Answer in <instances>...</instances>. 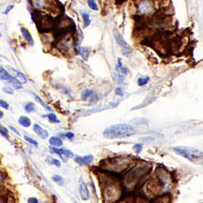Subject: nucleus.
Instances as JSON below:
<instances>
[{
    "label": "nucleus",
    "instance_id": "nucleus-1",
    "mask_svg": "<svg viewBox=\"0 0 203 203\" xmlns=\"http://www.w3.org/2000/svg\"><path fill=\"white\" fill-rule=\"evenodd\" d=\"M134 134V129L128 124L111 125L104 130L103 135L108 139H120L131 136Z\"/></svg>",
    "mask_w": 203,
    "mask_h": 203
},
{
    "label": "nucleus",
    "instance_id": "nucleus-2",
    "mask_svg": "<svg viewBox=\"0 0 203 203\" xmlns=\"http://www.w3.org/2000/svg\"><path fill=\"white\" fill-rule=\"evenodd\" d=\"M173 151L194 163H203V152L199 150L185 146H175L173 148Z\"/></svg>",
    "mask_w": 203,
    "mask_h": 203
},
{
    "label": "nucleus",
    "instance_id": "nucleus-3",
    "mask_svg": "<svg viewBox=\"0 0 203 203\" xmlns=\"http://www.w3.org/2000/svg\"><path fill=\"white\" fill-rule=\"evenodd\" d=\"M74 41L70 35H66L62 37L58 42V49L63 53L71 54L74 52Z\"/></svg>",
    "mask_w": 203,
    "mask_h": 203
},
{
    "label": "nucleus",
    "instance_id": "nucleus-4",
    "mask_svg": "<svg viewBox=\"0 0 203 203\" xmlns=\"http://www.w3.org/2000/svg\"><path fill=\"white\" fill-rule=\"evenodd\" d=\"M114 37L116 40L117 43L119 45V46H121L122 49V53L123 55H127L130 54L131 52V48L130 47L129 45L127 44V42L125 41L124 37L121 35V34L120 33L117 29H114Z\"/></svg>",
    "mask_w": 203,
    "mask_h": 203
},
{
    "label": "nucleus",
    "instance_id": "nucleus-5",
    "mask_svg": "<svg viewBox=\"0 0 203 203\" xmlns=\"http://www.w3.org/2000/svg\"><path fill=\"white\" fill-rule=\"evenodd\" d=\"M154 11V4L150 0L141 1L137 6V12L142 16H146L152 14Z\"/></svg>",
    "mask_w": 203,
    "mask_h": 203
},
{
    "label": "nucleus",
    "instance_id": "nucleus-6",
    "mask_svg": "<svg viewBox=\"0 0 203 203\" xmlns=\"http://www.w3.org/2000/svg\"><path fill=\"white\" fill-rule=\"evenodd\" d=\"M32 6L38 11H44L50 6L49 0H31Z\"/></svg>",
    "mask_w": 203,
    "mask_h": 203
},
{
    "label": "nucleus",
    "instance_id": "nucleus-7",
    "mask_svg": "<svg viewBox=\"0 0 203 203\" xmlns=\"http://www.w3.org/2000/svg\"><path fill=\"white\" fill-rule=\"evenodd\" d=\"M50 150H51L52 152H54V153L58 154L64 161H66L68 159H71V158L73 157V153L69 150L64 148L58 149L56 148L53 147H50Z\"/></svg>",
    "mask_w": 203,
    "mask_h": 203
},
{
    "label": "nucleus",
    "instance_id": "nucleus-8",
    "mask_svg": "<svg viewBox=\"0 0 203 203\" xmlns=\"http://www.w3.org/2000/svg\"><path fill=\"white\" fill-rule=\"evenodd\" d=\"M93 160H94V156H93V155L92 154L87 155V156H85L83 157H77L75 158V162L81 165H86L91 163L93 161Z\"/></svg>",
    "mask_w": 203,
    "mask_h": 203
},
{
    "label": "nucleus",
    "instance_id": "nucleus-9",
    "mask_svg": "<svg viewBox=\"0 0 203 203\" xmlns=\"http://www.w3.org/2000/svg\"><path fill=\"white\" fill-rule=\"evenodd\" d=\"M33 130L36 133V134L39 135L41 138L43 139H46L47 137L49 136V134L46 129H44L39 126V125L35 124L33 126Z\"/></svg>",
    "mask_w": 203,
    "mask_h": 203
},
{
    "label": "nucleus",
    "instance_id": "nucleus-10",
    "mask_svg": "<svg viewBox=\"0 0 203 203\" xmlns=\"http://www.w3.org/2000/svg\"><path fill=\"white\" fill-rule=\"evenodd\" d=\"M80 194H81L82 200H87L89 199V192L85 183H82L81 184V186H80Z\"/></svg>",
    "mask_w": 203,
    "mask_h": 203
},
{
    "label": "nucleus",
    "instance_id": "nucleus-11",
    "mask_svg": "<svg viewBox=\"0 0 203 203\" xmlns=\"http://www.w3.org/2000/svg\"><path fill=\"white\" fill-rule=\"evenodd\" d=\"M21 31L22 32V36H23V37L25 39H26V41L28 42V43L30 45H31V46H32V45H33V44H34L33 39H32V37L31 36V33H30L28 30H27V29L24 28V27H21Z\"/></svg>",
    "mask_w": 203,
    "mask_h": 203
},
{
    "label": "nucleus",
    "instance_id": "nucleus-12",
    "mask_svg": "<svg viewBox=\"0 0 203 203\" xmlns=\"http://www.w3.org/2000/svg\"><path fill=\"white\" fill-rule=\"evenodd\" d=\"M7 68H8L9 70H10L11 71H12V72H14V73L16 75L17 77H18V79H20V81H21L22 84L27 83V79L26 78V76H25L23 73H22V72L16 71V70H15L14 69H12V68L11 67H7Z\"/></svg>",
    "mask_w": 203,
    "mask_h": 203
},
{
    "label": "nucleus",
    "instance_id": "nucleus-13",
    "mask_svg": "<svg viewBox=\"0 0 203 203\" xmlns=\"http://www.w3.org/2000/svg\"><path fill=\"white\" fill-rule=\"evenodd\" d=\"M18 123L22 125V127H29L31 126V121L29 118L25 116H21L18 119Z\"/></svg>",
    "mask_w": 203,
    "mask_h": 203
},
{
    "label": "nucleus",
    "instance_id": "nucleus-14",
    "mask_svg": "<svg viewBox=\"0 0 203 203\" xmlns=\"http://www.w3.org/2000/svg\"><path fill=\"white\" fill-rule=\"evenodd\" d=\"M49 144L52 146L61 147L63 145V142L62 140L57 137H52L49 140Z\"/></svg>",
    "mask_w": 203,
    "mask_h": 203
},
{
    "label": "nucleus",
    "instance_id": "nucleus-15",
    "mask_svg": "<svg viewBox=\"0 0 203 203\" xmlns=\"http://www.w3.org/2000/svg\"><path fill=\"white\" fill-rule=\"evenodd\" d=\"M77 50H78L80 56H81L85 61L87 60L89 55V50L88 49L83 47H79Z\"/></svg>",
    "mask_w": 203,
    "mask_h": 203
},
{
    "label": "nucleus",
    "instance_id": "nucleus-16",
    "mask_svg": "<svg viewBox=\"0 0 203 203\" xmlns=\"http://www.w3.org/2000/svg\"><path fill=\"white\" fill-rule=\"evenodd\" d=\"M9 83H10L12 87L15 88L16 89H21L22 88V83H21V81H18V79L15 77H12L11 79L9 81Z\"/></svg>",
    "mask_w": 203,
    "mask_h": 203
},
{
    "label": "nucleus",
    "instance_id": "nucleus-17",
    "mask_svg": "<svg viewBox=\"0 0 203 203\" xmlns=\"http://www.w3.org/2000/svg\"><path fill=\"white\" fill-rule=\"evenodd\" d=\"M0 78L4 81H9L11 79L12 76L7 72L4 68H0Z\"/></svg>",
    "mask_w": 203,
    "mask_h": 203
},
{
    "label": "nucleus",
    "instance_id": "nucleus-18",
    "mask_svg": "<svg viewBox=\"0 0 203 203\" xmlns=\"http://www.w3.org/2000/svg\"><path fill=\"white\" fill-rule=\"evenodd\" d=\"M94 94L95 93L91 89H86L82 93L81 98L83 100H86L87 98H89V97H91L92 98H93V96H94Z\"/></svg>",
    "mask_w": 203,
    "mask_h": 203
},
{
    "label": "nucleus",
    "instance_id": "nucleus-19",
    "mask_svg": "<svg viewBox=\"0 0 203 203\" xmlns=\"http://www.w3.org/2000/svg\"><path fill=\"white\" fill-rule=\"evenodd\" d=\"M24 110L27 113H31L35 110V104L32 102H28L24 106Z\"/></svg>",
    "mask_w": 203,
    "mask_h": 203
},
{
    "label": "nucleus",
    "instance_id": "nucleus-20",
    "mask_svg": "<svg viewBox=\"0 0 203 203\" xmlns=\"http://www.w3.org/2000/svg\"><path fill=\"white\" fill-rule=\"evenodd\" d=\"M82 18H83V21H84L85 26H86V27L89 26L90 23H91L89 14L87 13V12H83V13H82Z\"/></svg>",
    "mask_w": 203,
    "mask_h": 203
},
{
    "label": "nucleus",
    "instance_id": "nucleus-21",
    "mask_svg": "<svg viewBox=\"0 0 203 203\" xmlns=\"http://www.w3.org/2000/svg\"><path fill=\"white\" fill-rule=\"evenodd\" d=\"M52 179L53 180L54 182H56L57 184L61 185V186H62V185L64 184V180L62 178V177L60 176V175H54V176L52 177Z\"/></svg>",
    "mask_w": 203,
    "mask_h": 203
},
{
    "label": "nucleus",
    "instance_id": "nucleus-22",
    "mask_svg": "<svg viewBox=\"0 0 203 203\" xmlns=\"http://www.w3.org/2000/svg\"><path fill=\"white\" fill-rule=\"evenodd\" d=\"M44 117H46L48 118L49 122H51V123H60V121L57 119L56 115L55 114L49 113V114H46V116H44Z\"/></svg>",
    "mask_w": 203,
    "mask_h": 203
},
{
    "label": "nucleus",
    "instance_id": "nucleus-23",
    "mask_svg": "<svg viewBox=\"0 0 203 203\" xmlns=\"http://www.w3.org/2000/svg\"><path fill=\"white\" fill-rule=\"evenodd\" d=\"M87 4H88V6L90 8L93 10H95V11L98 10V6H97V5L95 0H88V1H87Z\"/></svg>",
    "mask_w": 203,
    "mask_h": 203
},
{
    "label": "nucleus",
    "instance_id": "nucleus-24",
    "mask_svg": "<svg viewBox=\"0 0 203 203\" xmlns=\"http://www.w3.org/2000/svg\"><path fill=\"white\" fill-rule=\"evenodd\" d=\"M150 80V78L148 77H140V78L137 79V85L139 86H143L144 85H146L148 81Z\"/></svg>",
    "mask_w": 203,
    "mask_h": 203
},
{
    "label": "nucleus",
    "instance_id": "nucleus-25",
    "mask_svg": "<svg viewBox=\"0 0 203 203\" xmlns=\"http://www.w3.org/2000/svg\"><path fill=\"white\" fill-rule=\"evenodd\" d=\"M34 96H35V100H37V101H38L40 104H41L42 106H43L45 109H46L47 110H48V111H52V109H51V108H50L49 106H47V105L45 103V102L42 100V99L41 98V97H39L38 96H37V95L35 94H34Z\"/></svg>",
    "mask_w": 203,
    "mask_h": 203
},
{
    "label": "nucleus",
    "instance_id": "nucleus-26",
    "mask_svg": "<svg viewBox=\"0 0 203 203\" xmlns=\"http://www.w3.org/2000/svg\"><path fill=\"white\" fill-rule=\"evenodd\" d=\"M0 134L6 137L7 139L8 138V130L6 127L1 126V125H0Z\"/></svg>",
    "mask_w": 203,
    "mask_h": 203
},
{
    "label": "nucleus",
    "instance_id": "nucleus-27",
    "mask_svg": "<svg viewBox=\"0 0 203 203\" xmlns=\"http://www.w3.org/2000/svg\"><path fill=\"white\" fill-rule=\"evenodd\" d=\"M24 140H26L27 142H29V144H31L32 145H34L35 146H38V143H37L36 141H35L34 140L30 138V137H29L28 136H24Z\"/></svg>",
    "mask_w": 203,
    "mask_h": 203
},
{
    "label": "nucleus",
    "instance_id": "nucleus-28",
    "mask_svg": "<svg viewBox=\"0 0 203 203\" xmlns=\"http://www.w3.org/2000/svg\"><path fill=\"white\" fill-rule=\"evenodd\" d=\"M49 162H50V163H51V164H52V165H56V166L58 167H60L61 166V162H60L58 160H57V159H54V158H51V159H50V161H49Z\"/></svg>",
    "mask_w": 203,
    "mask_h": 203
},
{
    "label": "nucleus",
    "instance_id": "nucleus-29",
    "mask_svg": "<svg viewBox=\"0 0 203 203\" xmlns=\"http://www.w3.org/2000/svg\"><path fill=\"white\" fill-rule=\"evenodd\" d=\"M2 91H3L4 93H6V94H7L12 95L14 94V90L9 87H4V88L2 89Z\"/></svg>",
    "mask_w": 203,
    "mask_h": 203
},
{
    "label": "nucleus",
    "instance_id": "nucleus-30",
    "mask_svg": "<svg viewBox=\"0 0 203 203\" xmlns=\"http://www.w3.org/2000/svg\"><path fill=\"white\" fill-rule=\"evenodd\" d=\"M134 149L135 150V151L136 152V153L139 154L140 152H142V146L141 144H135V146H134Z\"/></svg>",
    "mask_w": 203,
    "mask_h": 203
},
{
    "label": "nucleus",
    "instance_id": "nucleus-31",
    "mask_svg": "<svg viewBox=\"0 0 203 203\" xmlns=\"http://www.w3.org/2000/svg\"><path fill=\"white\" fill-rule=\"evenodd\" d=\"M0 106L6 110H8L9 109V104L6 101L2 100H0Z\"/></svg>",
    "mask_w": 203,
    "mask_h": 203
},
{
    "label": "nucleus",
    "instance_id": "nucleus-32",
    "mask_svg": "<svg viewBox=\"0 0 203 203\" xmlns=\"http://www.w3.org/2000/svg\"><path fill=\"white\" fill-rule=\"evenodd\" d=\"M115 92H116L118 95H119V96H123L124 95L123 90L121 87H117L116 89H115Z\"/></svg>",
    "mask_w": 203,
    "mask_h": 203
},
{
    "label": "nucleus",
    "instance_id": "nucleus-33",
    "mask_svg": "<svg viewBox=\"0 0 203 203\" xmlns=\"http://www.w3.org/2000/svg\"><path fill=\"white\" fill-rule=\"evenodd\" d=\"M64 135L67 137V138H69V140H72L74 137V134L71 132H68V133H66V134H65Z\"/></svg>",
    "mask_w": 203,
    "mask_h": 203
},
{
    "label": "nucleus",
    "instance_id": "nucleus-34",
    "mask_svg": "<svg viewBox=\"0 0 203 203\" xmlns=\"http://www.w3.org/2000/svg\"><path fill=\"white\" fill-rule=\"evenodd\" d=\"M28 202L29 203H37L38 202V200L35 197L29 198V199H28Z\"/></svg>",
    "mask_w": 203,
    "mask_h": 203
},
{
    "label": "nucleus",
    "instance_id": "nucleus-35",
    "mask_svg": "<svg viewBox=\"0 0 203 203\" xmlns=\"http://www.w3.org/2000/svg\"><path fill=\"white\" fill-rule=\"evenodd\" d=\"M13 7H14L13 6H8L6 7V10H5V12H4V14H7L10 12V11L12 10V9H13Z\"/></svg>",
    "mask_w": 203,
    "mask_h": 203
},
{
    "label": "nucleus",
    "instance_id": "nucleus-36",
    "mask_svg": "<svg viewBox=\"0 0 203 203\" xmlns=\"http://www.w3.org/2000/svg\"><path fill=\"white\" fill-rule=\"evenodd\" d=\"M9 127H10V129L14 133H15L16 134L19 135V136H21V134H20L18 130H17L16 128H14V127H12V126H9Z\"/></svg>",
    "mask_w": 203,
    "mask_h": 203
},
{
    "label": "nucleus",
    "instance_id": "nucleus-37",
    "mask_svg": "<svg viewBox=\"0 0 203 203\" xmlns=\"http://www.w3.org/2000/svg\"><path fill=\"white\" fill-rule=\"evenodd\" d=\"M3 117H4V112L1 111H0V119H1Z\"/></svg>",
    "mask_w": 203,
    "mask_h": 203
},
{
    "label": "nucleus",
    "instance_id": "nucleus-38",
    "mask_svg": "<svg viewBox=\"0 0 203 203\" xmlns=\"http://www.w3.org/2000/svg\"><path fill=\"white\" fill-rule=\"evenodd\" d=\"M0 36H1V35H0Z\"/></svg>",
    "mask_w": 203,
    "mask_h": 203
}]
</instances>
